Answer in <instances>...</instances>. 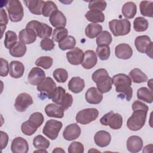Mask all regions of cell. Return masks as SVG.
I'll list each match as a JSON object with an SVG mask.
<instances>
[{
    "mask_svg": "<svg viewBox=\"0 0 153 153\" xmlns=\"http://www.w3.org/2000/svg\"><path fill=\"white\" fill-rule=\"evenodd\" d=\"M131 108L133 112L127 120V127L131 131H137L141 129L145 124L149 108L139 100H135L132 103Z\"/></svg>",
    "mask_w": 153,
    "mask_h": 153,
    "instance_id": "obj_1",
    "label": "cell"
},
{
    "mask_svg": "<svg viewBox=\"0 0 153 153\" xmlns=\"http://www.w3.org/2000/svg\"><path fill=\"white\" fill-rule=\"evenodd\" d=\"M112 83L115 86V91L125 96L127 101L131 100L133 96V89L130 87L131 79L126 74H118L112 78Z\"/></svg>",
    "mask_w": 153,
    "mask_h": 153,
    "instance_id": "obj_2",
    "label": "cell"
},
{
    "mask_svg": "<svg viewBox=\"0 0 153 153\" xmlns=\"http://www.w3.org/2000/svg\"><path fill=\"white\" fill-rule=\"evenodd\" d=\"M5 7L8 13L9 19L12 22H19L22 20L24 16V10L20 1H7Z\"/></svg>",
    "mask_w": 153,
    "mask_h": 153,
    "instance_id": "obj_3",
    "label": "cell"
},
{
    "mask_svg": "<svg viewBox=\"0 0 153 153\" xmlns=\"http://www.w3.org/2000/svg\"><path fill=\"white\" fill-rule=\"evenodd\" d=\"M109 27L115 36H124L130 32L131 23L127 19H113L109 22Z\"/></svg>",
    "mask_w": 153,
    "mask_h": 153,
    "instance_id": "obj_4",
    "label": "cell"
},
{
    "mask_svg": "<svg viewBox=\"0 0 153 153\" xmlns=\"http://www.w3.org/2000/svg\"><path fill=\"white\" fill-rule=\"evenodd\" d=\"M103 126H108L114 130L120 129L123 125V117L118 113H114L112 111L105 114L100 120Z\"/></svg>",
    "mask_w": 153,
    "mask_h": 153,
    "instance_id": "obj_5",
    "label": "cell"
},
{
    "mask_svg": "<svg viewBox=\"0 0 153 153\" xmlns=\"http://www.w3.org/2000/svg\"><path fill=\"white\" fill-rule=\"evenodd\" d=\"M26 27L33 29L37 36L42 39L50 38L53 33L52 28L49 25L37 20L30 21L27 23Z\"/></svg>",
    "mask_w": 153,
    "mask_h": 153,
    "instance_id": "obj_6",
    "label": "cell"
},
{
    "mask_svg": "<svg viewBox=\"0 0 153 153\" xmlns=\"http://www.w3.org/2000/svg\"><path fill=\"white\" fill-rule=\"evenodd\" d=\"M99 116V111L96 108H86L79 111L75 120L78 123L85 125L94 121Z\"/></svg>",
    "mask_w": 153,
    "mask_h": 153,
    "instance_id": "obj_7",
    "label": "cell"
},
{
    "mask_svg": "<svg viewBox=\"0 0 153 153\" xmlns=\"http://www.w3.org/2000/svg\"><path fill=\"white\" fill-rule=\"evenodd\" d=\"M63 126L61 121L56 120H49L46 123L42 129L43 134L51 140H55Z\"/></svg>",
    "mask_w": 153,
    "mask_h": 153,
    "instance_id": "obj_8",
    "label": "cell"
},
{
    "mask_svg": "<svg viewBox=\"0 0 153 153\" xmlns=\"http://www.w3.org/2000/svg\"><path fill=\"white\" fill-rule=\"evenodd\" d=\"M56 84L50 77H45L38 85L36 89L41 93V95L45 96L49 99H51L53 94L56 88Z\"/></svg>",
    "mask_w": 153,
    "mask_h": 153,
    "instance_id": "obj_9",
    "label": "cell"
},
{
    "mask_svg": "<svg viewBox=\"0 0 153 153\" xmlns=\"http://www.w3.org/2000/svg\"><path fill=\"white\" fill-rule=\"evenodd\" d=\"M33 103V100L30 95L26 93H22L17 96L14 103V107L18 112H23Z\"/></svg>",
    "mask_w": 153,
    "mask_h": 153,
    "instance_id": "obj_10",
    "label": "cell"
},
{
    "mask_svg": "<svg viewBox=\"0 0 153 153\" xmlns=\"http://www.w3.org/2000/svg\"><path fill=\"white\" fill-rule=\"evenodd\" d=\"M66 58L68 62L72 65H79L82 63L84 53L78 47H74L66 53Z\"/></svg>",
    "mask_w": 153,
    "mask_h": 153,
    "instance_id": "obj_11",
    "label": "cell"
},
{
    "mask_svg": "<svg viewBox=\"0 0 153 153\" xmlns=\"http://www.w3.org/2000/svg\"><path fill=\"white\" fill-rule=\"evenodd\" d=\"M81 128L76 123H73L67 126L63 132V138L68 141L74 140L78 138L81 134Z\"/></svg>",
    "mask_w": 153,
    "mask_h": 153,
    "instance_id": "obj_12",
    "label": "cell"
},
{
    "mask_svg": "<svg viewBox=\"0 0 153 153\" xmlns=\"http://www.w3.org/2000/svg\"><path fill=\"white\" fill-rule=\"evenodd\" d=\"M45 78V74L43 69L39 67L33 68L27 76L28 82L33 85H38Z\"/></svg>",
    "mask_w": 153,
    "mask_h": 153,
    "instance_id": "obj_13",
    "label": "cell"
},
{
    "mask_svg": "<svg viewBox=\"0 0 153 153\" xmlns=\"http://www.w3.org/2000/svg\"><path fill=\"white\" fill-rule=\"evenodd\" d=\"M11 150L13 153H26L29 150V145L22 137H15L11 142Z\"/></svg>",
    "mask_w": 153,
    "mask_h": 153,
    "instance_id": "obj_14",
    "label": "cell"
},
{
    "mask_svg": "<svg viewBox=\"0 0 153 153\" xmlns=\"http://www.w3.org/2000/svg\"><path fill=\"white\" fill-rule=\"evenodd\" d=\"M115 54L120 59H129L133 55V50L131 46L127 44H120L115 47Z\"/></svg>",
    "mask_w": 153,
    "mask_h": 153,
    "instance_id": "obj_15",
    "label": "cell"
},
{
    "mask_svg": "<svg viewBox=\"0 0 153 153\" xmlns=\"http://www.w3.org/2000/svg\"><path fill=\"white\" fill-rule=\"evenodd\" d=\"M85 99L88 103L97 105L102 102L103 94L97 88L92 87L87 90L85 94Z\"/></svg>",
    "mask_w": 153,
    "mask_h": 153,
    "instance_id": "obj_16",
    "label": "cell"
},
{
    "mask_svg": "<svg viewBox=\"0 0 153 153\" xmlns=\"http://www.w3.org/2000/svg\"><path fill=\"white\" fill-rule=\"evenodd\" d=\"M126 146L129 152L132 153L138 152L143 147V140L138 136H131L127 140Z\"/></svg>",
    "mask_w": 153,
    "mask_h": 153,
    "instance_id": "obj_17",
    "label": "cell"
},
{
    "mask_svg": "<svg viewBox=\"0 0 153 153\" xmlns=\"http://www.w3.org/2000/svg\"><path fill=\"white\" fill-rule=\"evenodd\" d=\"M94 141L99 147L103 148L109 145L111 141V136L110 133L105 130L97 131L94 136Z\"/></svg>",
    "mask_w": 153,
    "mask_h": 153,
    "instance_id": "obj_18",
    "label": "cell"
},
{
    "mask_svg": "<svg viewBox=\"0 0 153 153\" xmlns=\"http://www.w3.org/2000/svg\"><path fill=\"white\" fill-rule=\"evenodd\" d=\"M97 62L96 53L92 50H88L84 53L82 66L86 69L93 68Z\"/></svg>",
    "mask_w": 153,
    "mask_h": 153,
    "instance_id": "obj_19",
    "label": "cell"
},
{
    "mask_svg": "<svg viewBox=\"0 0 153 153\" xmlns=\"http://www.w3.org/2000/svg\"><path fill=\"white\" fill-rule=\"evenodd\" d=\"M25 72L24 65L19 61L13 60L9 65L10 75L13 78L22 77Z\"/></svg>",
    "mask_w": 153,
    "mask_h": 153,
    "instance_id": "obj_20",
    "label": "cell"
},
{
    "mask_svg": "<svg viewBox=\"0 0 153 153\" xmlns=\"http://www.w3.org/2000/svg\"><path fill=\"white\" fill-rule=\"evenodd\" d=\"M35 32L30 28L26 27L21 30L19 33V39L25 44H30L33 43L36 39Z\"/></svg>",
    "mask_w": 153,
    "mask_h": 153,
    "instance_id": "obj_21",
    "label": "cell"
},
{
    "mask_svg": "<svg viewBox=\"0 0 153 153\" xmlns=\"http://www.w3.org/2000/svg\"><path fill=\"white\" fill-rule=\"evenodd\" d=\"M50 22L53 27H65L66 25V19L63 13L59 11H56L50 17Z\"/></svg>",
    "mask_w": 153,
    "mask_h": 153,
    "instance_id": "obj_22",
    "label": "cell"
},
{
    "mask_svg": "<svg viewBox=\"0 0 153 153\" xmlns=\"http://www.w3.org/2000/svg\"><path fill=\"white\" fill-rule=\"evenodd\" d=\"M64 111L60 105L56 103H49L45 107V112L49 117L62 118Z\"/></svg>",
    "mask_w": 153,
    "mask_h": 153,
    "instance_id": "obj_23",
    "label": "cell"
},
{
    "mask_svg": "<svg viewBox=\"0 0 153 153\" xmlns=\"http://www.w3.org/2000/svg\"><path fill=\"white\" fill-rule=\"evenodd\" d=\"M45 1L41 0H25L24 3L30 12L35 15L42 14V9Z\"/></svg>",
    "mask_w": 153,
    "mask_h": 153,
    "instance_id": "obj_24",
    "label": "cell"
},
{
    "mask_svg": "<svg viewBox=\"0 0 153 153\" xmlns=\"http://www.w3.org/2000/svg\"><path fill=\"white\" fill-rule=\"evenodd\" d=\"M85 87L84 80L79 77H72L68 82V88L74 93H79L83 90Z\"/></svg>",
    "mask_w": 153,
    "mask_h": 153,
    "instance_id": "obj_25",
    "label": "cell"
},
{
    "mask_svg": "<svg viewBox=\"0 0 153 153\" xmlns=\"http://www.w3.org/2000/svg\"><path fill=\"white\" fill-rule=\"evenodd\" d=\"M86 19L93 23H102L105 20V15L102 11L97 10H90L85 14Z\"/></svg>",
    "mask_w": 153,
    "mask_h": 153,
    "instance_id": "obj_26",
    "label": "cell"
},
{
    "mask_svg": "<svg viewBox=\"0 0 153 153\" xmlns=\"http://www.w3.org/2000/svg\"><path fill=\"white\" fill-rule=\"evenodd\" d=\"M122 14L127 19H133L137 12V7L133 2H127L122 7Z\"/></svg>",
    "mask_w": 153,
    "mask_h": 153,
    "instance_id": "obj_27",
    "label": "cell"
},
{
    "mask_svg": "<svg viewBox=\"0 0 153 153\" xmlns=\"http://www.w3.org/2000/svg\"><path fill=\"white\" fill-rule=\"evenodd\" d=\"M152 41L148 35H140L136 38L134 45L137 51L140 53H145L146 47Z\"/></svg>",
    "mask_w": 153,
    "mask_h": 153,
    "instance_id": "obj_28",
    "label": "cell"
},
{
    "mask_svg": "<svg viewBox=\"0 0 153 153\" xmlns=\"http://www.w3.org/2000/svg\"><path fill=\"white\" fill-rule=\"evenodd\" d=\"M137 97L139 100L151 103L153 101L152 90L145 87H140L137 90Z\"/></svg>",
    "mask_w": 153,
    "mask_h": 153,
    "instance_id": "obj_29",
    "label": "cell"
},
{
    "mask_svg": "<svg viewBox=\"0 0 153 153\" xmlns=\"http://www.w3.org/2000/svg\"><path fill=\"white\" fill-rule=\"evenodd\" d=\"M102 31V26L97 23H90L85 29V35L91 39H93L97 36Z\"/></svg>",
    "mask_w": 153,
    "mask_h": 153,
    "instance_id": "obj_30",
    "label": "cell"
},
{
    "mask_svg": "<svg viewBox=\"0 0 153 153\" xmlns=\"http://www.w3.org/2000/svg\"><path fill=\"white\" fill-rule=\"evenodd\" d=\"M26 52V46L25 44L20 41H19L16 44L9 50L10 55L14 57H23Z\"/></svg>",
    "mask_w": 153,
    "mask_h": 153,
    "instance_id": "obj_31",
    "label": "cell"
},
{
    "mask_svg": "<svg viewBox=\"0 0 153 153\" xmlns=\"http://www.w3.org/2000/svg\"><path fill=\"white\" fill-rule=\"evenodd\" d=\"M130 78L134 83H142L148 80L147 75L139 68H134L129 72Z\"/></svg>",
    "mask_w": 153,
    "mask_h": 153,
    "instance_id": "obj_32",
    "label": "cell"
},
{
    "mask_svg": "<svg viewBox=\"0 0 153 153\" xmlns=\"http://www.w3.org/2000/svg\"><path fill=\"white\" fill-rule=\"evenodd\" d=\"M140 11L142 15L145 17H152L153 2L151 1H142L140 3Z\"/></svg>",
    "mask_w": 153,
    "mask_h": 153,
    "instance_id": "obj_33",
    "label": "cell"
},
{
    "mask_svg": "<svg viewBox=\"0 0 153 153\" xmlns=\"http://www.w3.org/2000/svg\"><path fill=\"white\" fill-rule=\"evenodd\" d=\"M112 41L111 34L107 30L102 31L96 38V44L97 46L109 45Z\"/></svg>",
    "mask_w": 153,
    "mask_h": 153,
    "instance_id": "obj_34",
    "label": "cell"
},
{
    "mask_svg": "<svg viewBox=\"0 0 153 153\" xmlns=\"http://www.w3.org/2000/svg\"><path fill=\"white\" fill-rule=\"evenodd\" d=\"M17 42V36L16 33L12 30H8L5 34L4 41V46L7 49H11Z\"/></svg>",
    "mask_w": 153,
    "mask_h": 153,
    "instance_id": "obj_35",
    "label": "cell"
},
{
    "mask_svg": "<svg viewBox=\"0 0 153 153\" xmlns=\"http://www.w3.org/2000/svg\"><path fill=\"white\" fill-rule=\"evenodd\" d=\"M149 23L148 20L143 17H136L133 22V28L135 31L140 32H144L148 28Z\"/></svg>",
    "mask_w": 153,
    "mask_h": 153,
    "instance_id": "obj_36",
    "label": "cell"
},
{
    "mask_svg": "<svg viewBox=\"0 0 153 153\" xmlns=\"http://www.w3.org/2000/svg\"><path fill=\"white\" fill-rule=\"evenodd\" d=\"M76 44L75 38L71 35H68L62 41L59 42V47L62 50H66L72 49Z\"/></svg>",
    "mask_w": 153,
    "mask_h": 153,
    "instance_id": "obj_37",
    "label": "cell"
},
{
    "mask_svg": "<svg viewBox=\"0 0 153 153\" xmlns=\"http://www.w3.org/2000/svg\"><path fill=\"white\" fill-rule=\"evenodd\" d=\"M50 141L41 134L35 136L33 139V145L36 149H46L50 146Z\"/></svg>",
    "mask_w": 153,
    "mask_h": 153,
    "instance_id": "obj_38",
    "label": "cell"
},
{
    "mask_svg": "<svg viewBox=\"0 0 153 153\" xmlns=\"http://www.w3.org/2000/svg\"><path fill=\"white\" fill-rule=\"evenodd\" d=\"M109 74L108 71L104 69V68H100L97 69L96 71H94L91 76L93 81L96 83H99L106 79H107L109 77Z\"/></svg>",
    "mask_w": 153,
    "mask_h": 153,
    "instance_id": "obj_39",
    "label": "cell"
},
{
    "mask_svg": "<svg viewBox=\"0 0 153 153\" xmlns=\"http://www.w3.org/2000/svg\"><path fill=\"white\" fill-rule=\"evenodd\" d=\"M58 10V8L56 4L51 1H45L42 9V15L44 17H50L51 15Z\"/></svg>",
    "mask_w": 153,
    "mask_h": 153,
    "instance_id": "obj_40",
    "label": "cell"
},
{
    "mask_svg": "<svg viewBox=\"0 0 153 153\" xmlns=\"http://www.w3.org/2000/svg\"><path fill=\"white\" fill-rule=\"evenodd\" d=\"M68 31L65 27H57L54 29L52 33V39L60 42L68 36Z\"/></svg>",
    "mask_w": 153,
    "mask_h": 153,
    "instance_id": "obj_41",
    "label": "cell"
},
{
    "mask_svg": "<svg viewBox=\"0 0 153 153\" xmlns=\"http://www.w3.org/2000/svg\"><path fill=\"white\" fill-rule=\"evenodd\" d=\"M66 93V90L64 88L62 87H56L51 97L52 101L56 104L60 105L65 96Z\"/></svg>",
    "mask_w": 153,
    "mask_h": 153,
    "instance_id": "obj_42",
    "label": "cell"
},
{
    "mask_svg": "<svg viewBox=\"0 0 153 153\" xmlns=\"http://www.w3.org/2000/svg\"><path fill=\"white\" fill-rule=\"evenodd\" d=\"M53 63V59L50 56H41L35 61V65L43 69H48L51 68Z\"/></svg>",
    "mask_w": 153,
    "mask_h": 153,
    "instance_id": "obj_43",
    "label": "cell"
},
{
    "mask_svg": "<svg viewBox=\"0 0 153 153\" xmlns=\"http://www.w3.org/2000/svg\"><path fill=\"white\" fill-rule=\"evenodd\" d=\"M54 79L60 83L65 82L68 78V73L63 68H57L55 69L53 74Z\"/></svg>",
    "mask_w": 153,
    "mask_h": 153,
    "instance_id": "obj_44",
    "label": "cell"
},
{
    "mask_svg": "<svg viewBox=\"0 0 153 153\" xmlns=\"http://www.w3.org/2000/svg\"><path fill=\"white\" fill-rule=\"evenodd\" d=\"M112 84L113 83L112 78L110 76H109L103 81L96 84V85L97 90L103 94L109 92L112 89Z\"/></svg>",
    "mask_w": 153,
    "mask_h": 153,
    "instance_id": "obj_45",
    "label": "cell"
},
{
    "mask_svg": "<svg viewBox=\"0 0 153 153\" xmlns=\"http://www.w3.org/2000/svg\"><path fill=\"white\" fill-rule=\"evenodd\" d=\"M37 127L29 120L23 123L21 125L22 133L26 136H32L37 130Z\"/></svg>",
    "mask_w": 153,
    "mask_h": 153,
    "instance_id": "obj_46",
    "label": "cell"
},
{
    "mask_svg": "<svg viewBox=\"0 0 153 153\" xmlns=\"http://www.w3.org/2000/svg\"><path fill=\"white\" fill-rule=\"evenodd\" d=\"M96 53L101 60H106L109 59L111 51L109 45H100L96 48Z\"/></svg>",
    "mask_w": 153,
    "mask_h": 153,
    "instance_id": "obj_47",
    "label": "cell"
},
{
    "mask_svg": "<svg viewBox=\"0 0 153 153\" xmlns=\"http://www.w3.org/2000/svg\"><path fill=\"white\" fill-rule=\"evenodd\" d=\"M28 120L38 128L42 124L44 121V117L42 113L39 112H35L30 115Z\"/></svg>",
    "mask_w": 153,
    "mask_h": 153,
    "instance_id": "obj_48",
    "label": "cell"
},
{
    "mask_svg": "<svg viewBox=\"0 0 153 153\" xmlns=\"http://www.w3.org/2000/svg\"><path fill=\"white\" fill-rule=\"evenodd\" d=\"M106 2L103 0H95L89 2L88 8L90 10H97L101 11H104L106 8Z\"/></svg>",
    "mask_w": 153,
    "mask_h": 153,
    "instance_id": "obj_49",
    "label": "cell"
},
{
    "mask_svg": "<svg viewBox=\"0 0 153 153\" xmlns=\"http://www.w3.org/2000/svg\"><path fill=\"white\" fill-rule=\"evenodd\" d=\"M84 151V147L82 143L79 142H72L69 147L68 151L69 153H83Z\"/></svg>",
    "mask_w": 153,
    "mask_h": 153,
    "instance_id": "obj_50",
    "label": "cell"
},
{
    "mask_svg": "<svg viewBox=\"0 0 153 153\" xmlns=\"http://www.w3.org/2000/svg\"><path fill=\"white\" fill-rule=\"evenodd\" d=\"M54 42L52 39L49 38H44L40 42V47L42 50L45 51H50L54 47Z\"/></svg>",
    "mask_w": 153,
    "mask_h": 153,
    "instance_id": "obj_51",
    "label": "cell"
},
{
    "mask_svg": "<svg viewBox=\"0 0 153 153\" xmlns=\"http://www.w3.org/2000/svg\"><path fill=\"white\" fill-rule=\"evenodd\" d=\"M72 102H73L72 96L70 93H66L65 94V96L60 106L62 108V109L64 111H66L69 108H70L71 106Z\"/></svg>",
    "mask_w": 153,
    "mask_h": 153,
    "instance_id": "obj_52",
    "label": "cell"
},
{
    "mask_svg": "<svg viewBox=\"0 0 153 153\" xmlns=\"http://www.w3.org/2000/svg\"><path fill=\"white\" fill-rule=\"evenodd\" d=\"M9 73V65L7 60L1 58V76L4 77L7 76Z\"/></svg>",
    "mask_w": 153,
    "mask_h": 153,
    "instance_id": "obj_53",
    "label": "cell"
},
{
    "mask_svg": "<svg viewBox=\"0 0 153 153\" xmlns=\"http://www.w3.org/2000/svg\"><path fill=\"white\" fill-rule=\"evenodd\" d=\"M8 142V136L7 133L1 131V143L2 150L6 148Z\"/></svg>",
    "mask_w": 153,
    "mask_h": 153,
    "instance_id": "obj_54",
    "label": "cell"
},
{
    "mask_svg": "<svg viewBox=\"0 0 153 153\" xmlns=\"http://www.w3.org/2000/svg\"><path fill=\"white\" fill-rule=\"evenodd\" d=\"M8 22L7 14L5 10L2 8L1 9V26H7Z\"/></svg>",
    "mask_w": 153,
    "mask_h": 153,
    "instance_id": "obj_55",
    "label": "cell"
},
{
    "mask_svg": "<svg viewBox=\"0 0 153 153\" xmlns=\"http://www.w3.org/2000/svg\"><path fill=\"white\" fill-rule=\"evenodd\" d=\"M152 46H153V43L152 42H151L148 46L146 47L145 51V53L146 54V55L148 56H149L151 59H152Z\"/></svg>",
    "mask_w": 153,
    "mask_h": 153,
    "instance_id": "obj_56",
    "label": "cell"
},
{
    "mask_svg": "<svg viewBox=\"0 0 153 153\" xmlns=\"http://www.w3.org/2000/svg\"><path fill=\"white\" fill-rule=\"evenodd\" d=\"M53 152H65V151L61 148H56L53 151Z\"/></svg>",
    "mask_w": 153,
    "mask_h": 153,
    "instance_id": "obj_57",
    "label": "cell"
},
{
    "mask_svg": "<svg viewBox=\"0 0 153 153\" xmlns=\"http://www.w3.org/2000/svg\"><path fill=\"white\" fill-rule=\"evenodd\" d=\"M147 84H148V85L149 86V89H151V90H152V79H150L148 81Z\"/></svg>",
    "mask_w": 153,
    "mask_h": 153,
    "instance_id": "obj_58",
    "label": "cell"
},
{
    "mask_svg": "<svg viewBox=\"0 0 153 153\" xmlns=\"http://www.w3.org/2000/svg\"><path fill=\"white\" fill-rule=\"evenodd\" d=\"M33 152H47V151L44 149H38V150H36Z\"/></svg>",
    "mask_w": 153,
    "mask_h": 153,
    "instance_id": "obj_59",
    "label": "cell"
}]
</instances>
